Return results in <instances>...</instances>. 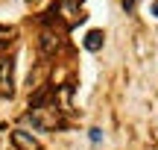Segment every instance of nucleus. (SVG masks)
<instances>
[{
	"label": "nucleus",
	"instance_id": "nucleus-1",
	"mask_svg": "<svg viewBox=\"0 0 158 150\" xmlns=\"http://www.w3.org/2000/svg\"><path fill=\"white\" fill-rule=\"evenodd\" d=\"M27 121H32V127H38V130H56L62 124V112H59V106L44 103V106H35L27 115Z\"/></svg>",
	"mask_w": 158,
	"mask_h": 150
},
{
	"label": "nucleus",
	"instance_id": "nucleus-2",
	"mask_svg": "<svg viewBox=\"0 0 158 150\" xmlns=\"http://www.w3.org/2000/svg\"><path fill=\"white\" fill-rule=\"evenodd\" d=\"M85 0H59V15H64V21L68 24H82L85 15L79 9H82Z\"/></svg>",
	"mask_w": 158,
	"mask_h": 150
},
{
	"label": "nucleus",
	"instance_id": "nucleus-3",
	"mask_svg": "<svg viewBox=\"0 0 158 150\" xmlns=\"http://www.w3.org/2000/svg\"><path fill=\"white\" fill-rule=\"evenodd\" d=\"M12 86H15V65H12V59L0 56V91L12 94Z\"/></svg>",
	"mask_w": 158,
	"mask_h": 150
},
{
	"label": "nucleus",
	"instance_id": "nucleus-4",
	"mask_svg": "<svg viewBox=\"0 0 158 150\" xmlns=\"http://www.w3.org/2000/svg\"><path fill=\"white\" fill-rule=\"evenodd\" d=\"M12 144H15L18 150H44L29 133H23V130H15V133H12Z\"/></svg>",
	"mask_w": 158,
	"mask_h": 150
},
{
	"label": "nucleus",
	"instance_id": "nucleus-5",
	"mask_svg": "<svg viewBox=\"0 0 158 150\" xmlns=\"http://www.w3.org/2000/svg\"><path fill=\"white\" fill-rule=\"evenodd\" d=\"M102 41H106V35L100 33V29H91L88 35H85V50H91V53H97L102 47Z\"/></svg>",
	"mask_w": 158,
	"mask_h": 150
},
{
	"label": "nucleus",
	"instance_id": "nucleus-6",
	"mask_svg": "<svg viewBox=\"0 0 158 150\" xmlns=\"http://www.w3.org/2000/svg\"><path fill=\"white\" fill-rule=\"evenodd\" d=\"M91 141H94V144H100V141H102V130H91Z\"/></svg>",
	"mask_w": 158,
	"mask_h": 150
},
{
	"label": "nucleus",
	"instance_id": "nucleus-7",
	"mask_svg": "<svg viewBox=\"0 0 158 150\" xmlns=\"http://www.w3.org/2000/svg\"><path fill=\"white\" fill-rule=\"evenodd\" d=\"M123 9H126V12H132V9H135V0H123Z\"/></svg>",
	"mask_w": 158,
	"mask_h": 150
},
{
	"label": "nucleus",
	"instance_id": "nucleus-8",
	"mask_svg": "<svg viewBox=\"0 0 158 150\" xmlns=\"http://www.w3.org/2000/svg\"><path fill=\"white\" fill-rule=\"evenodd\" d=\"M152 15L158 18V0H155V3H152Z\"/></svg>",
	"mask_w": 158,
	"mask_h": 150
},
{
	"label": "nucleus",
	"instance_id": "nucleus-9",
	"mask_svg": "<svg viewBox=\"0 0 158 150\" xmlns=\"http://www.w3.org/2000/svg\"><path fill=\"white\" fill-rule=\"evenodd\" d=\"M0 35H3V29H0Z\"/></svg>",
	"mask_w": 158,
	"mask_h": 150
}]
</instances>
